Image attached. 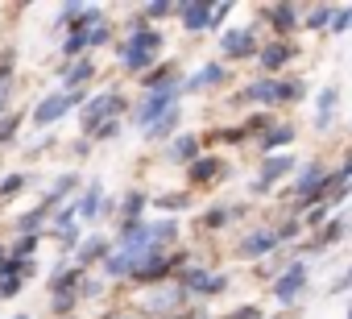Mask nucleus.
Wrapping results in <instances>:
<instances>
[{"mask_svg": "<svg viewBox=\"0 0 352 319\" xmlns=\"http://www.w3.org/2000/svg\"><path fill=\"white\" fill-rule=\"evenodd\" d=\"M348 319H352V315H348Z\"/></svg>", "mask_w": 352, "mask_h": 319, "instance_id": "nucleus-32", "label": "nucleus"}, {"mask_svg": "<svg viewBox=\"0 0 352 319\" xmlns=\"http://www.w3.org/2000/svg\"><path fill=\"white\" fill-rule=\"evenodd\" d=\"M153 50H157V34H153V30H137V34L129 38V46H124V67H129V71H141V67L153 58Z\"/></svg>", "mask_w": 352, "mask_h": 319, "instance_id": "nucleus-2", "label": "nucleus"}, {"mask_svg": "<svg viewBox=\"0 0 352 319\" xmlns=\"http://www.w3.org/2000/svg\"><path fill=\"white\" fill-rule=\"evenodd\" d=\"M100 253H104V241H87L83 253H79V261H91V257H100Z\"/></svg>", "mask_w": 352, "mask_h": 319, "instance_id": "nucleus-22", "label": "nucleus"}, {"mask_svg": "<svg viewBox=\"0 0 352 319\" xmlns=\"http://www.w3.org/2000/svg\"><path fill=\"white\" fill-rule=\"evenodd\" d=\"M274 241H278V232H257V236H253V241H249L245 249H249V253L257 257V253H265V249H274Z\"/></svg>", "mask_w": 352, "mask_h": 319, "instance_id": "nucleus-14", "label": "nucleus"}, {"mask_svg": "<svg viewBox=\"0 0 352 319\" xmlns=\"http://www.w3.org/2000/svg\"><path fill=\"white\" fill-rule=\"evenodd\" d=\"M170 265H174V261H166L162 253H149V257H141V261H137V270H133V274H137V278H162Z\"/></svg>", "mask_w": 352, "mask_h": 319, "instance_id": "nucleus-11", "label": "nucleus"}, {"mask_svg": "<svg viewBox=\"0 0 352 319\" xmlns=\"http://www.w3.org/2000/svg\"><path fill=\"white\" fill-rule=\"evenodd\" d=\"M216 79H224V67H204V71L191 79V87H204V83H216Z\"/></svg>", "mask_w": 352, "mask_h": 319, "instance_id": "nucleus-17", "label": "nucleus"}, {"mask_svg": "<svg viewBox=\"0 0 352 319\" xmlns=\"http://www.w3.org/2000/svg\"><path fill=\"white\" fill-rule=\"evenodd\" d=\"M179 153H183V157H191V153H195V141H191V137H183V141H179Z\"/></svg>", "mask_w": 352, "mask_h": 319, "instance_id": "nucleus-27", "label": "nucleus"}, {"mask_svg": "<svg viewBox=\"0 0 352 319\" xmlns=\"http://www.w3.org/2000/svg\"><path fill=\"white\" fill-rule=\"evenodd\" d=\"M274 25H278V30H290V25H294V9H290V5L274 9Z\"/></svg>", "mask_w": 352, "mask_h": 319, "instance_id": "nucleus-18", "label": "nucleus"}, {"mask_svg": "<svg viewBox=\"0 0 352 319\" xmlns=\"http://www.w3.org/2000/svg\"><path fill=\"white\" fill-rule=\"evenodd\" d=\"M331 108H336V91H331V87H327V91H323V96H319V129H323V124H327V120H331Z\"/></svg>", "mask_w": 352, "mask_h": 319, "instance_id": "nucleus-15", "label": "nucleus"}, {"mask_svg": "<svg viewBox=\"0 0 352 319\" xmlns=\"http://www.w3.org/2000/svg\"><path fill=\"white\" fill-rule=\"evenodd\" d=\"M302 282H307V270H302V265H290V270H286V278H278V290H274V294H278V302H290V298L302 290Z\"/></svg>", "mask_w": 352, "mask_h": 319, "instance_id": "nucleus-6", "label": "nucleus"}, {"mask_svg": "<svg viewBox=\"0 0 352 319\" xmlns=\"http://www.w3.org/2000/svg\"><path fill=\"white\" fill-rule=\"evenodd\" d=\"M174 96H179V83H166V87H157V91H149L145 104L137 108L141 124H153V120H162L166 112H174Z\"/></svg>", "mask_w": 352, "mask_h": 319, "instance_id": "nucleus-1", "label": "nucleus"}, {"mask_svg": "<svg viewBox=\"0 0 352 319\" xmlns=\"http://www.w3.org/2000/svg\"><path fill=\"white\" fill-rule=\"evenodd\" d=\"M232 319H257V311H253V307H245V311H236Z\"/></svg>", "mask_w": 352, "mask_h": 319, "instance_id": "nucleus-28", "label": "nucleus"}, {"mask_svg": "<svg viewBox=\"0 0 352 319\" xmlns=\"http://www.w3.org/2000/svg\"><path fill=\"white\" fill-rule=\"evenodd\" d=\"M75 100H79V96H67V91H63V96H50V100H42V104L34 108V120H38V124H50V120H58Z\"/></svg>", "mask_w": 352, "mask_h": 319, "instance_id": "nucleus-4", "label": "nucleus"}, {"mask_svg": "<svg viewBox=\"0 0 352 319\" xmlns=\"http://www.w3.org/2000/svg\"><path fill=\"white\" fill-rule=\"evenodd\" d=\"M183 25L187 30H208L212 25V9L199 5V0H191V5H183Z\"/></svg>", "mask_w": 352, "mask_h": 319, "instance_id": "nucleus-9", "label": "nucleus"}, {"mask_svg": "<svg viewBox=\"0 0 352 319\" xmlns=\"http://www.w3.org/2000/svg\"><path fill=\"white\" fill-rule=\"evenodd\" d=\"M17 286H21L17 278H5V282H0V298H13V294H17Z\"/></svg>", "mask_w": 352, "mask_h": 319, "instance_id": "nucleus-26", "label": "nucleus"}, {"mask_svg": "<svg viewBox=\"0 0 352 319\" xmlns=\"http://www.w3.org/2000/svg\"><path fill=\"white\" fill-rule=\"evenodd\" d=\"M87 75H91V63H79V67H71V71H67V83L75 87V83H83Z\"/></svg>", "mask_w": 352, "mask_h": 319, "instance_id": "nucleus-20", "label": "nucleus"}, {"mask_svg": "<svg viewBox=\"0 0 352 319\" xmlns=\"http://www.w3.org/2000/svg\"><path fill=\"white\" fill-rule=\"evenodd\" d=\"M327 21H331V13H327V9H315L307 25H311V30H319V25H327Z\"/></svg>", "mask_w": 352, "mask_h": 319, "instance_id": "nucleus-23", "label": "nucleus"}, {"mask_svg": "<svg viewBox=\"0 0 352 319\" xmlns=\"http://www.w3.org/2000/svg\"><path fill=\"white\" fill-rule=\"evenodd\" d=\"M212 170H216V162H212V157H199V166L191 170V179H195V183H204V179H212Z\"/></svg>", "mask_w": 352, "mask_h": 319, "instance_id": "nucleus-19", "label": "nucleus"}, {"mask_svg": "<svg viewBox=\"0 0 352 319\" xmlns=\"http://www.w3.org/2000/svg\"><path fill=\"white\" fill-rule=\"evenodd\" d=\"M290 137H294L290 129H278V133H270V137H265V145H286Z\"/></svg>", "mask_w": 352, "mask_h": 319, "instance_id": "nucleus-25", "label": "nucleus"}, {"mask_svg": "<svg viewBox=\"0 0 352 319\" xmlns=\"http://www.w3.org/2000/svg\"><path fill=\"white\" fill-rule=\"evenodd\" d=\"M323 183H327V179H323V170H319V166H315V170H307V175H302V183H298V204H307V199H311V191H319Z\"/></svg>", "mask_w": 352, "mask_h": 319, "instance_id": "nucleus-13", "label": "nucleus"}, {"mask_svg": "<svg viewBox=\"0 0 352 319\" xmlns=\"http://www.w3.org/2000/svg\"><path fill=\"white\" fill-rule=\"evenodd\" d=\"M183 282H187L191 290H204V294L224 290V278H212V274H204V270H187V274H183Z\"/></svg>", "mask_w": 352, "mask_h": 319, "instance_id": "nucleus-10", "label": "nucleus"}, {"mask_svg": "<svg viewBox=\"0 0 352 319\" xmlns=\"http://www.w3.org/2000/svg\"><path fill=\"white\" fill-rule=\"evenodd\" d=\"M0 104H5V87H0Z\"/></svg>", "mask_w": 352, "mask_h": 319, "instance_id": "nucleus-30", "label": "nucleus"}, {"mask_svg": "<svg viewBox=\"0 0 352 319\" xmlns=\"http://www.w3.org/2000/svg\"><path fill=\"white\" fill-rule=\"evenodd\" d=\"M340 286H352V270H348V274H344V278H340Z\"/></svg>", "mask_w": 352, "mask_h": 319, "instance_id": "nucleus-29", "label": "nucleus"}, {"mask_svg": "<svg viewBox=\"0 0 352 319\" xmlns=\"http://www.w3.org/2000/svg\"><path fill=\"white\" fill-rule=\"evenodd\" d=\"M21 183H25V179H21V175H9V179H5V183H0V199H9V195H13V191H21Z\"/></svg>", "mask_w": 352, "mask_h": 319, "instance_id": "nucleus-21", "label": "nucleus"}, {"mask_svg": "<svg viewBox=\"0 0 352 319\" xmlns=\"http://www.w3.org/2000/svg\"><path fill=\"white\" fill-rule=\"evenodd\" d=\"M224 54H232V58L253 54V30H228L224 34Z\"/></svg>", "mask_w": 352, "mask_h": 319, "instance_id": "nucleus-7", "label": "nucleus"}, {"mask_svg": "<svg viewBox=\"0 0 352 319\" xmlns=\"http://www.w3.org/2000/svg\"><path fill=\"white\" fill-rule=\"evenodd\" d=\"M348 25H352V13H336V17H331V30H336V34H344Z\"/></svg>", "mask_w": 352, "mask_h": 319, "instance_id": "nucleus-24", "label": "nucleus"}, {"mask_svg": "<svg viewBox=\"0 0 352 319\" xmlns=\"http://www.w3.org/2000/svg\"><path fill=\"white\" fill-rule=\"evenodd\" d=\"M294 170V157H270V162H265V170H261V179H257V187H270V183H278L282 175H290Z\"/></svg>", "mask_w": 352, "mask_h": 319, "instance_id": "nucleus-8", "label": "nucleus"}, {"mask_svg": "<svg viewBox=\"0 0 352 319\" xmlns=\"http://www.w3.org/2000/svg\"><path fill=\"white\" fill-rule=\"evenodd\" d=\"M286 58H290V46H282V42H274V46L261 50V67H265V71H278Z\"/></svg>", "mask_w": 352, "mask_h": 319, "instance_id": "nucleus-12", "label": "nucleus"}, {"mask_svg": "<svg viewBox=\"0 0 352 319\" xmlns=\"http://www.w3.org/2000/svg\"><path fill=\"white\" fill-rule=\"evenodd\" d=\"M17 319H25V315H17Z\"/></svg>", "mask_w": 352, "mask_h": 319, "instance_id": "nucleus-31", "label": "nucleus"}, {"mask_svg": "<svg viewBox=\"0 0 352 319\" xmlns=\"http://www.w3.org/2000/svg\"><path fill=\"white\" fill-rule=\"evenodd\" d=\"M298 87H286V83H274V79H261V83H253L245 96L249 100H261V104H278V100H286V96H294Z\"/></svg>", "mask_w": 352, "mask_h": 319, "instance_id": "nucleus-3", "label": "nucleus"}, {"mask_svg": "<svg viewBox=\"0 0 352 319\" xmlns=\"http://www.w3.org/2000/svg\"><path fill=\"white\" fill-rule=\"evenodd\" d=\"M96 208H100V187H87V195L79 199V212L91 220V216H96Z\"/></svg>", "mask_w": 352, "mask_h": 319, "instance_id": "nucleus-16", "label": "nucleus"}, {"mask_svg": "<svg viewBox=\"0 0 352 319\" xmlns=\"http://www.w3.org/2000/svg\"><path fill=\"white\" fill-rule=\"evenodd\" d=\"M116 104H120V100H116L112 91H104V96H96V100H91V104L83 108V124H87V129H96V124H100V120H104V116H108V112H112Z\"/></svg>", "mask_w": 352, "mask_h": 319, "instance_id": "nucleus-5", "label": "nucleus"}]
</instances>
